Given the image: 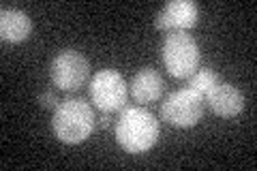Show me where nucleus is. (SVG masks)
<instances>
[{"instance_id":"8","label":"nucleus","mask_w":257,"mask_h":171,"mask_svg":"<svg viewBox=\"0 0 257 171\" xmlns=\"http://www.w3.org/2000/svg\"><path fill=\"white\" fill-rule=\"evenodd\" d=\"M204 103L219 118H236L244 109L242 92L234 84H227V81H219L212 90H208L204 96Z\"/></svg>"},{"instance_id":"13","label":"nucleus","mask_w":257,"mask_h":171,"mask_svg":"<svg viewBox=\"0 0 257 171\" xmlns=\"http://www.w3.org/2000/svg\"><path fill=\"white\" fill-rule=\"evenodd\" d=\"M111 126V113L101 111V116L96 118V128H109Z\"/></svg>"},{"instance_id":"1","label":"nucleus","mask_w":257,"mask_h":171,"mask_svg":"<svg viewBox=\"0 0 257 171\" xmlns=\"http://www.w3.org/2000/svg\"><path fill=\"white\" fill-rule=\"evenodd\" d=\"M96 128L94 105L84 96H67L58 103L52 116V131L62 143L77 145L86 141Z\"/></svg>"},{"instance_id":"9","label":"nucleus","mask_w":257,"mask_h":171,"mask_svg":"<svg viewBox=\"0 0 257 171\" xmlns=\"http://www.w3.org/2000/svg\"><path fill=\"white\" fill-rule=\"evenodd\" d=\"M163 90H165V81L163 77L159 75L155 69H140L138 73L133 75L131 84H128V94L135 103H157L161 96H163Z\"/></svg>"},{"instance_id":"6","label":"nucleus","mask_w":257,"mask_h":171,"mask_svg":"<svg viewBox=\"0 0 257 171\" xmlns=\"http://www.w3.org/2000/svg\"><path fill=\"white\" fill-rule=\"evenodd\" d=\"M90 75V62L77 50H60L50 62L52 84L64 92H77Z\"/></svg>"},{"instance_id":"10","label":"nucleus","mask_w":257,"mask_h":171,"mask_svg":"<svg viewBox=\"0 0 257 171\" xmlns=\"http://www.w3.org/2000/svg\"><path fill=\"white\" fill-rule=\"evenodd\" d=\"M32 32V20L28 13L20 9H3L0 11V37L9 43H22Z\"/></svg>"},{"instance_id":"12","label":"nucleus","mask_w":257,"mask_h":171,"mask_svg":"<svg viewBox=\"0 0 257 171\" xmlns=\"http://www.w3.org/2000/svg\"><path fill=\"white\" fill-rule=\"evenodd\" d=\"M58 94H56V90H43L41 94H39V105H41L43 109H56L58 107Z\"/></svg>"},{"instance_id":"3","label":"nucleus","mask_w":257,"mask_h":171,"mask_svg":"<svg viewBox=\"0 0 257 171\" xmlns=\"http://www.w3.org/2000/svg\"><path fill=\"white\" fill-rule=\"evenodd\" d=\"M199 45L187 32H167L161 45V62L176 79H189L199 69Z\"/></svg>"},{"instance_id":"4","label":"nucleus","mask_w":257,"mask_h":171,"mask_svg":"<svg viewBox=\"0 0 257 171\" xmlns=\"http://www.w3.org/2000/svg\"><path fill=\"white\" fill-rule=\"evenodd\" d=\"M204 96L191 90V88H180L165 96L161 103V120L176 128L195 126L204 118Z\"/></svg>"},{"instance_id":"5","label":"nucleus","mask_w":257,"mask_h":171,"mask_svg":"<svg viewBox=\"0 0 257 171\" xmlns=\"http://www.w3.org/2000/svg\"><path fill=\"white\" fill-rule=\"evenodd\" d=\"M88 94L99 111H120L128 99V84L118 71L101 69L94 73V77L88 84Z\"/></svg>"},{"instance_id":"11","label":"nucleus","mask_w":257,"mask_h":171,"mask_svg":"<svg viewBox=\"0 0 257 171\" xmlns=\"http://www.w3.org/2000/svg\"><path fill=\"white\" fill-rule=\"evenodd\" d=\"M219 81H221V77H219V73H216L214 69H210V67H199L187 79V88H191V90H195V92H199L202 96H206V92L212 90V88L219 84Z\"/></svg>"},{"instance_id":"2","label":"nucleus","mask_w":257,"mask_h":171,"mask_svg":"<svg viewBox=\"0 0 257 171\" xmlns=\"http://www.w3.org/2000/svg\"><path fill=\"white\" fill-rule=\"evenodd\" d=\"M161 133L155 113L144 107H122L118 113L114 135L118 145L128 154H144L157 143Z\"/></svg>"},{"instance_id":"7","label":"nucleus","mask_w":257,"mask_h":171,"mask_svg":"<svg viewBox=\"0 0 257 171\" xmlns=\"http://www.w3.org/2000/svg\"><path fill=\"white\" fill-rule=\"evenodd\" d=\"M199 22V7L193 0H172L163 5L155 18V26L161 32H187Z\"/></svg>"}]
</instances>
